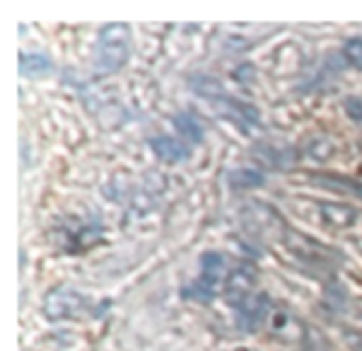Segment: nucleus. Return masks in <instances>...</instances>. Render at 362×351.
Returning <instances> with one entry per match:
<instances>
[{
	"instance_id": "nucleus-6",
	"label": "nucleus",
	"mask_w": 362,
	"mask_h": 351,
	"mask_svg": "<svg viewBox=\"0 0 362 351\" xmlns=\"http://www.w3.org/2000/svg\"><path fill=\"white\" fill-rule=\"evenodd\" d=\"M148 144H151V150L165 163H182L191 157L189 146L172 136H157Z\"/></svg>"
},
{
	"instance_id": "nucleus-5",
	"label": "nucleus",
	"mask_w": 362,
	"mask_h": 351,
	"mask_svg": "<svg viewBox=\"0 0 362 351\" xmlns=\"http://www.w3.org/2000/svg\"><path fill=\"white\" fill-rule=\"evenodd\" d=\"M255 280H257V273L250 267L244 265V267L235 269L229 275L227 286H225V295H227L229 303H233L238 307L244 299H248L250 297V290L255 286Z\"/></svg>"
},
{
	"instance_id": "nucleus-9",
	"label": "nucleus",
	"mask_w": 362,
	"mask_h": 351,
	"mask_svg": "<svg viewBox=\"0 0 362 351\" xmlns=\"http://www.w3.org/2000/svg\"><path fill=\"white\" fill-rule=\"evenodd\" d=\"M356 210L350 208V206H339V203H325L322 206V216L327 222H331L333 227H346L350 222L356 220Z\"/></svg>"
},
{
	"instance_id": "nucleus-7",
	"label": "nucleus",
	"mask_w": 362,
	"mask_h": 351,
	"mask_svg": "<svg viewBox=\"0 0 362 351\" xmlns=\"http://www.w3.org/2000/svg\"><path fill=\"white\" fill-rule=\"evenodd\" d=\"M53 70V64L49 57L40 55V53H21L19 55V72L23 76H45Z\"/></svg>"
},
{
	"instance_id": "nucleus-10",
	"label": "nucleus",
	"mask_w": 362,
	"mask_h": 351,
	"mask_svg": "<svg viewBox=\"0 0 362 351\" xmlns=\"http://www.w3.org/2000/svg\"><path fill=\"white\" fill-rule=\"evenodd\" d=\"M229 184L233 189H259L265 184V176L257 169H235L229 174Z\"/></svg>"
},
{
	"instance_id": "nucleus-12",
	"label": "nucleus",
	"mask_w": 362,
	"mask_h": 351,
	"mask_svg": "<svg viewBox=\"0 0 362 351\" xmlns=\"http://www.w3.org/2000/svg\"><path fill=\"white\" fill-rule=\"evenodd\" d=\"M346 112H348L354 121L362 123V100L348 97V100H346Z\"/></svg>"
},
{
	"instance_id": "nucleus-8",
	"label": "nucleus",
	"mask_w": 362,
	"mask_h": 351,
	"mask_svg": "<svg viewBox=\"0 0 362 351\" xmlns=\"http://www.w3.org/2000/svg\"><path fill=\"white\" fill-rule=\"evenodd\" d=\"M174 125L178 129V133L189 142V144H199L204 140V127L197 123L195 117L187 114V112H180L174 117Z\"/></svg>"
},
{
	"instance_id": "nucleus-2",
	"label": "nucleus",
	"mask_w": 362,
	"mask_h": 351,
	"mask_svg": "<svg viewBox=\"0 0 362 351\" xmlns=\"http://www.w3.org/2000/svg\"><path fill=\"white\" fill-rule=\"evenodd\" d=\"M225 275V256L218 252H206L202 256V275L182 290V297L189 301H197V303H210L223 282Z\"/></svg>"
},
{
	"instance_id": "nucleus-1",
	"label": "nucleus",
	"mask_w": 362,
	"mask_h": 351,
	"mask_svg": "<svg viewBox=\"0 0 362 351\" xmlns=\"http://www.w3.org/2000/svg\"><path fill=\"white\" fill-rule=\"evenodd\" d=\"M129 40L132 32L129 25L123 21H110L100 30L98 49H95V64L104 72H115L125 66L129 57Z\"/></svg>"
},
{
	"instance_id": "nucleus-4",
	"label": "nucleus",
	"mask_w": 362,
	"mask_h": 351,
	"mask_svg": "<svg viewBox=\"0 0 362 351\" xmlns=\"http://www.w3.org/2000/svg\"><path fill=\"white\" fill-rule=\"evenodd\" d=\"M45 314L51 320H64V318H81L87 314V301L74 290L57 288L53 290L45 301Z\"/></svg>"
},
{
	"instance_id": "nucleus-11",
	"label": "nucleus",
	"mask_w": 362,
	"mask_h": 351,
	"mask_svg": "<svg viewBox=\"0 0 362 351\" xmlns=\"http://www.w3.org/2000/svg\"><path fill=\"white\" fill-rule=\"evenodd\" d=\"M344 59L350 68L362 70V36H354L344 44Z\"/></svg>"
},
{
	"instance_id": "nucleus-3",
	"label": "nucleus",
	"mask_w": 362,
	"mask_h": 351,
	"mask_svg": "<svg viewBox=\"0 0 362 351\" xmlns=\"http://www.w3.org/2000/svg\"><path fill=\"white\" fill-rule=\"evenodd\" d=\"M272 314V301L265 292L259 295H250L248 299H244L238 305V316H235V324L240 331L244 333H257L269 318Z\"/></svg>"
}]
</instances>
